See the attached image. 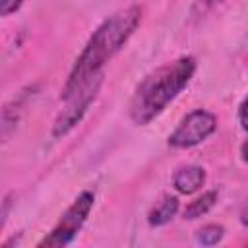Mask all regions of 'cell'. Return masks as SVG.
<instances>
[{
	"mask_svg": "<svg viewBox=\"0 0 248 248\" xmlns=\"http://www.w3.org/2000/svg\"><path fill=\"white\" fill-rule=\"evenodd\" d=\"M240 221H242V225H244V227H248V207L242 211V215H240Z\"/></svg>",
	"mask_w": 248,
	"mask_h": 248,
	"instance_id": "cell-13",
	"label": "cell"
},
{
	"mask_svg": "<svg viewBox=\"0 0 248 248\" xmlns=\"http://www.w3.org/2000/svg\"><path fill=\"white\" fill-rule=\"evenodd\" d=\"M240 153H242V159L248 163V140L242 143V147H240Z\"/></svg>",
	"mask_w": 248,
	"mask_h": 248,
	"instance_id": "cell-12",
	"label": "cell"
},
{
	"mask_svg": "<svg viewBox=\"0 0 248 248\" xmlns=\"http://www.w3.org/2000/svg\"><path fill=\"white\" fill-rule=\"evenodd\" d=\"M217 128V118L215 114L198 108L192 110L190 114H186L180 124L176 126V130L169 136V145L170 147H178V149H186V147H194L198 143H202L207 136H211Z\"/></svg>",
	"mask_w": 248,
	"mask_h": 248,
	"instance_id": "cell-4",
	"label": "cell"
},
{
	"mask_svg": "<svg viewBox=\"0 0 248 248\" xmlns=\"http://www.w3.org/2000/svg\"><path fill=\"white\" fill-rule=\"evenodd\" d=\"M238 120L242 124V128L248 132V97H244V101L238 107Z\"/></svg>",
	"mask_w": 248,
	"mask_h": 248,
	"instance_id": "cell-11",
	"label": "cell"
},
{
	"mask_svg": "<svg viewBox=\"0 0 248 248\" xmlns=\"http://www.w3.org/2000/svg\"><path fill=\"white\" fill-rule=\"evenodd\" d=\"M217 202V192L215 190H209L205 194H202L200 198H196L194 202H190L184 209V219H198L202 215H205Z\"/></svg>",
	"mask_w": 248,
	"mask_h": 248,
	"instance_id": "cell-8",
	"label": "cell"
},
{
	"mask_svg": "<svg viewBox=\"0 0 248 248\" xmlns=\"http://www.w3.org/2000/svg\"><path fill=\"white\" fill-rule=\"evenodd\" d=\"M93 202H95V196L93 192L89 190H83L74 202L72 205L64 211V215L60 217V221L54 225V229L43 238L39 240V248H60V246H66L70 244L76 234L81 231V227L85 225L91 209H93Z\"/></svg>",
	"mask_w": 248,
	"mask_h": 248,
	"instance_id": "cell-3",
	"label": "cell"
},
{
	"mask_svg": "<svg viewBox=\"0 0 248 248\" xmlns=\"http://www.w3.org/2000/svg\"><path fill=\"white\" fill-rule=\"evenodd\" d=\"M194 72H196L194 56H180L174 62L161 66L159 70L149 74L138 85L130 101V118L140 126L149 124L188 85Z\"/></svg>",
	"mask_w": 248,
	"mask_h": 248,
	"instance_id": "cell-2",
	"label": "cell"
},
{
	"mask_svg": "<svg viewBox=\"0 0 248 248\" xmlns=\"http://www.w3.org/2000/svg\"><path fill=\"white\" fill-rule=\"evenodd\" d=\"M203 182H205V170L196 165L180 167L172 176V184L180 194H194L203 186Z\"/></svg>",
	"mask_w": 248,
	"mask_h": 248,
	"instance_id": "cell-6",
	"label": "cell"
},
{
	"mask_svg": "<svg viewBox=\"0 0 248 248\" xmlns=\"http://www.w3.org/2000/svg\"><path fill=\"white\" fill-rule=\"evenodd\" d=\"M207 2H211V0H207Z\"/></svg>",
	"mask_w": 248,
	"mask_h": 248,
	"instance_id": "cell-14",
	"label": "cell"
},
{
	"mask_svg": "<svg viewBox=\"0 0 248 248\" xmlns=\"http://www.w3.org/2000/svg\"><path fill=\"white\" fill-rule=\"evenodd\" d=\"M178 211V198L176 196H165L147 215V221L149 225L153 227H161V225H167Z\"/></svg>",
	"mask_w": 248,
	"mask_h": 248,
	"instance_id": "cell-7",
	"label": "cell"
},
{
	"mask_svg": "<svg viewBox=\"0 0 248 248\" xmlns=\"http://www.w3.org/2000/svg\"><path fill=\"white\" fill-rule=\"evenodd\" d=\"M141 21V8L130 6L112 14L105 19L89 37L87 45L76 58V64L68 76V81L62 89V99L68 101L74 93H78L91 78L101 74V68L124 46V43L132 37L136 27Z\"/></svg>",
	"mask_w": 248,
	"mask_h": 248,
	"instance_id": "cell-1",
	"label": "cell"
},
{
	"mask_svg": "<svg viewBox=\"0 0 248 248\" xmlns=\"http://www.w3.org/2000/svg\"><path fill=\"white\" fill-rule=\"evenodd\" d=\"M23 0H0V14L2 16H10L14 12H17L21 8Z\"/></svg>",
	"mask_w": 248,
	"mask_h": 248,
	"instance_id": "cell-10",
	"label": "cell"
},
{
	"mask_svg": "<svg viewBox=\"0 0 248 248\" xmlns=\"http://www.w3.org/2000/svg\"><path fill=\"white\" fill-rule=\"evenodd\" d=\"M101 81H103V74L91 78L78 93H74V95L68 99V108H64V110L58 114V118L54 120V126H52V136H54V138L66 136V134L81 120V116L85 114L89 103L95 99Z\"/></svg>",
	"mask_w": 248,
	"mask_h": 248,
	"instance_id": "cell-5",
	"label": "cell"
},
{
	"mask_svg": "<svg viewBox=\"0 0 248 248\" xmlns=\"http://www.w3.org/2000/svg\"><path fill=\"white\" fill-rule=\"evenodd\" d=\"M225 234V229L221 225H205L198 231V242L200 244H205V246H211V244H217Z\"/></svg>",
	"mask_w": 248,
	"mask_h": 248,
	"instance_id": "cell-9",
	"label": "cell"
}]
</instances>
